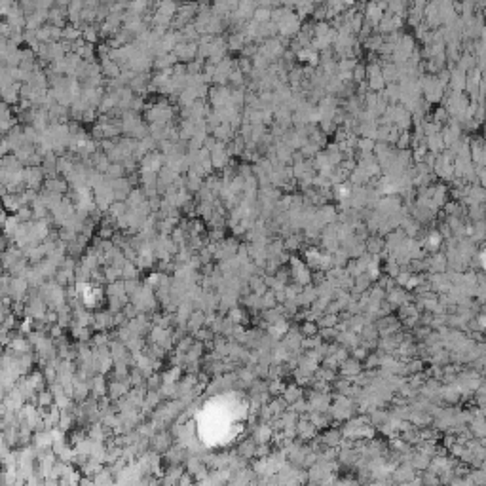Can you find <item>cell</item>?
I'll return each mask as SVG.
<instances>
[{"label":"cell","instance_id":"obj_29","mask_svg":"<svg viewBox=\"0 0 486 486\" xmlns=\"http://www.w3.org/2000/svg\"><path fill=\"white\" fill-rule=\"evenodd\" d=\"M112 336L109 334L107 331H97L93 336H91V340H89V344L93 346V348H97V346H105V344H111Z\"/></svg>","mask_w":486,"mask_h":486},{"label":"cell","instance_id":"obj_2","mask_svg":"<svg viewBox=\"0 0 486 486\" xmlns=\"http://www.w3.org/2000/svg\"><path fill=\"white\" fill-rule=\"evenodd\" d=\"M165 165V156L162 152H148L141 162H139V171H152V173H160V169Z\"/></svg>","mask_w":486,"mask_h":486},{"label":"cell","instance_id":"obj_18","mask_svg":"<svg viewBox=\"0 0 486 486\" xmlns=\"http://www.w3.org/2000/svg\"><path fill=\"white\" fill-rule=\"evenodd\" d=\"M205 311H201V309H194L192 311V315H190V319H188V332H194L201 329V327H205Z\"/></svg>","mask_w":486,"mask_h":486},{"label":"cell","instance_id":"obj_9","mask_svg":"<svg viewBox=\"0 0 486 486\" xmlns=\"http://www.w3.org/2000/svg\"><path fill=\"white\" fill-rule=\"evenodd\" d=\"M130 389H131V384L126 382V380H111V382H109V395H111L112 401L128 395Z\"/></svg>","mask_w":486,"mask_h":486},{"label":"cell","instance_id":"obj_48","mask_svg":"<svg viewBox=\"0 0 486 486\" xmlns=\"http://www.w3.org/2000/svg\"><path fill=\"white\" fill-rule=\"evenodd\" d=\"M367 363H365V369L367 371H371V369H376L378 365H380V354L378 355H367V359H365Z\"/></svg>","mask_w":486,"mask_h":486},{"label":"cell","instance_id":"obj_19","mask_svg":"<svg viewBox=\"0 0 486 486\" xmlns=\"http://www.w3.org/2000/svg\"><path fill=\"white\" fill-rule=\"evenodd\" d=\"M2 199H4V209L8 213H17L23 207L19 194H6V196H2Z\"/></svg>","mask_w":486,"mask_h":486},{"label":"cell","instance_id":"obj_1","mask_svg":"<svg viewBox=\"0 0 486 486\" xmlns=\"http://www.w3.org/2000/svg\"><path fill=\"white\" fill-rule=\"evenodd\" d=\"M302 29V21L298 17V14H294L292 10L289 12L287 16L277 23V32L283 36V38H294Z\"/></svg>","mask_w":486,"mask_h":486},{"label":"cell","instance_id":"obj_21","mask_svg":"<svg viewBox=\"0 0 486 486\" xmlns=\"http://www.w3.org/2000/svg\"><path fill=\"white\" fill-rule=\"evenodd\" d=\"M146 199H148V196H146V192H145L143 188H133L126 201H128L130 207H139V205H143Z\"/></svg>","mask_w":486,"mask_h":486},{"label":"cell","instance_id":"obj_5","mask_svg":"<svg viewBox=\"0 0 486 486\" xmlns=\"http://www.w3.org/2000/svg\"><path fill=\"white\" fill-rule=\"evenodd\" d=\"M401 27H403V17L397 16V14L386 12L384 17H382V21H380V25H378L376 29H378L380 32H384V34H391V32H395V31H401Z\"/></svg>","mask_w":486,"mask_h":486},{"label":"cell","instance_id":"obj_4","mask_svg":"<svg viewBox=\"0 0 486 486\" xmlns=\"http://www.w3.org/2000/svg\"><path fill=\"white\" fill-rule=\"evenodd\" d=\"M173 53L178 57V61L182 63H190L198 57V42H178L173 49Z\"/></svg>","mask_w":486,"mask_h":486},{"label":"cell","instance_id":"obj_28","mask_svg":"<svg viewBox=\"0 0 486 486\" xmlns=\"http://www.w3.org/2000/svg\"><path fill=\"white\" fill-rule=\"evenodd\" d=\"M300 397H302V388L298 384L289 386V388H285V391H283V399L287 401L289 405H292L294 401H298Z\"/></svg>","mask_w":486,"mask_h":486},{"label":"cell","instance_id":"obj_6","mask_svg":"<svg viewBox=\"0 0 486 486\" xmlns=\"http://www.w3.org/2000/svg\"><path fill=\"white\" fill-rule=\"evenodd\" d=\"M289 262H291V268H292L291 274H292L294 281L300 283V285H308L309 281H311V274H309L308 266H304V262H300L296 257L289 259Z\"/></svg>","mask_w":486,"mask_h":486},{"label":"cell","instance_id":"obj_13","mask_svg":"<svg viewBox=\"0 0 486 486\" xmlns=\"http://www.w3.org/2000/svg\"><path fill=\"white\" fill-rule=\"evenodd\" d=\"M253 439L257 441V444H262V442H270L272 441V435H274V427L270 425V421H262L260 425H257L253 429Z\"/></svg>","mask_w":486,"mask_h":486},{"label":"cell","instance_id":"obj_41","mask_svg":"<svg viewBox=\"0 0 486 486\" xmlns=\"http://www.w3.org/2000/svg\"><path fill=\"white\" fill-rule=\"evenodd\" d=\"M365 245H367V253H371V255H380V251L384 249L386 243L382 242V240H378V238H371Z\"/></svg>","mask_w":486,"mask_h":486},{"label":"cell","instance_id":"obj_34","mask_svg":"<svg viewBox=\"0 0 486 486\" xmlns=\"http://www.w3.org/2000/svg\"><path fill=\"white\" fill-rule=\"evenodd\" d=\"M374 146H376V141L374 139H371V137H361V139H357V148H359L361 152H374Z\"/></svg>","mask_w":486,"mask_h":486},{"label":"cell","instance_id":"obj_42","mask_svg":"<svg viewBox=\"0 0 486 486\" xmlns=\"http://www.w3.org/2000/svg\"><path fill=\"white\" fill-rule=\"evenodd\" d=\"M162 384H163V378H162V374H160L158 371L146 378V388H148V389H160Z\"/></svg>","mask_w":486,"mask_h":486},{"label":"cell","instance_id":"obj_47","mask_svg":"<svg viewBox=\"0 0 486 486\" xmlns=\"http://www.w3.org/2000/svg\"><path fill=\"white\" fill-rule=\"evenodd\" d=\"M224 240V228H213L209 232V242H222Z\"/></svg>","mask_w":486,"mask_h":486},{"label":"cell","instance_id":"obj_50","mask_svg":"<svg viewBox=\"0 0 486 486\" xmlns=\"http://www.w3.org/2000/svg\"><path fill=\"white\" fill-rule=\"evenodd\" d=\"M124 281H126V292H128L130 296H131L133 292H137V291H139V287H141L137 279H124Z\"/></svg>","mask_w":486,"mask_h":486},{"label":"cell","instance_id":"obj_40","mask_svg":"<svg viewBox=\"0 0 486 486\" xmlns=\"http://www.w3.org/2000/svg\"><path fill=\"white\" fill-rule=\"evenodd\" d=\"M450 82H452V86L456 88V91H462L465 86V82H467V78H465L464 74H462V70L458 68V70H454L452 72V78H450Z\"/></svg>","mask_w":486,"mask_h":486},{"label":"cell","instance_id":"obj_10","mask_svg":"<svg viewBox=\"0 0 486 486\" xmlns=\"http://www.w3.org/2000/svg\"><path fill=\"white\" fill-rule=\"evenodd\" d=\"M10 352L14 355H25V354H29V352H32V344H31V340L29 338H25V336H14V340L10 342Z\"/></svg>","mask_w":486,"mask_h":486},{"label":"cell","instance_id":"obj_8","mask_svg":"<svg viewBox=\"0 0 486 486\" xmlns=\"http://www.w3.org/2000/svg\"><path fill=\"white\" fill-rule=\"evenodd\" d=\"M48 17H49V10H34L32 14L27 16V31H36L40 29L44 23H48Z\"/></svg>","mask_w":486,"mask_h":486},{"label":"cell","instance_id":"obj_24","mask_svg":"<svg viewBox=\"0 0 486 486\" xmlns=\"http://www.w3.org/2000/svg\"><path fill=\"white\" fill-rule=\"evenodd\" d=\"M184 175H186V188L192 194H198L199 190L203 188V184H205V178L198 177V175H192V173H184Z\"/></svg>","mask_w":486,"mask_h":486},{"label":"cell","instance_id":"obj_39","mask_svg":"<svg viewBox=\"0 0 486 486\" xmlns=\"http://www.w3.org/2000/svg\"><path fill=\"white\" fill-rule=\"evenodd\" d=\"M51 29H53V25H42L40 29H36V38L40 40V42H51Z\"/></svg>","mask_w":486,"mask_h":486},{"label":"cell","instance_id":"obj_26","mask_svg":"<svg viewBox=\"0 0 486 486\" xmlns=\"http://www.w3.org/2000/svg\"><path fill=\"white\" fill-rule=\"evenodd\" d=\"M228 317L236 323V325H245V323H249V315H247V311L240 306H234V308L228 311Z\"/></svg>","mask_w":486,"mask_h":486},{"label":"cell","instance_id":"obj_52","mask_svg":"<svg viewBox=\"0 0 486 486\" xmlns=\"http://www.w3.org/2000/svg\"><path fill=\"white\" fill-rule=\"evenodd\" d=\"M201 2H211V0H201ZM213 2H215V0H213Z\"/></svg>","mask_w":486,"mask_h":486},{"label":"cell","instance_id":"obj_43","mask_svg":"<svg viewBox=\"0 0 486 486\" xmlns=\"http://www.w3.org/2000/svg\"><path fill=\"white\" fill-rule=\"evenodd\" d=\"M275 306H277V298H275V292H274L272 289H268V292H266L264 296H262V308L270 309V308H275Z\"/></svg>","mask_w":486,"mask_h":486},{"label":"cell","instance_id":"obj_44","mask_svg":"<svg viewBox=\"0 0 486 486\" xmlns=\"http://www.w3.org/2000/svg\"><path fill=\"white\" fill-rule=\"evenodd\" d=\"M395 145L399 146V150H408V148H410V133H408V130H406V131H401Z\"/></svg>","mask_w":486,"mask_h":486},{"label":"cell","instance_id":"obj_16","mask_svg":"<svg viewBox=\"0 0 486 486\" xmlns=\"http://www.w3.org/2000/svg\"><path fill=\"white\" fill-rule=\"evenodd\" d=\"M340 371H342V374L344 378H355L357 374H361V361L359 359H346L342 365H340Z\"/></svg>","mask_w":486,"mask_h":486},{"label":"cell","instance_id":"obj_31","mask_svg":"<svg viewBox=\"0 0 486 486\" xmlns=\"http://www.w3.org/2000/svg\"><path fill=\"white\" fill-rule=\"evenodd\" d=\"M253 19H255L257 23L272 21V8H268V6H259V8H257V12L253 14Z\"/></svg>","mask_w":486,"mask_h":486},{"label":"cell","instance_id":"obj_33","mask_svg":"<svg viewBox=\"0 0 486 486\" xmlns=\"http://www.w3.org/2000/svg\"><path fill=\"white\" fill-rule=\"evenodd\" d=\"M228 78H230V86H232V88H243V84H245V74L238 68V65H236V68L230 72Z\"/></svg>","mask_w":486,"mask_h":486},{"label":"cell","instance_id":"obj_27","mask_svg":"<svg viewBox=\"0 0 486 486\" xmlns=\"http://www.w3.org/2000/svg\"><path fill=\"white\" fill-rule=\"evenodd\" d=\"M342 439H344V433L338 431V429H331V431H327V433L321 437L323 444H327V446H338V444L342 442Z\"/></svg>","mask_w":486,"mask_h":486},{"label":"cell","instance_id":"obj_46","mask_svg":"<svg viewBox=\"0 0 486 486\" xmlns=\"http://www.w3.org/2000/svg\"><path fill=\"white\" fill-rule=\"evenodd\" d=\"M354 78H355V82H359V84L365 82V78H367V66L357 63V66L354 68Z\"/></svg>","mask_w":486,"mask_h":486},{"label":"cell","instance_id":"obj_30","mask_svg":"<svg viewBox=\"0 0 486 486\" xmlns=\"http://www.w3.org/2000/svg\"><path fill=\"white\" fill-rule=\"evenodd\" d=\"M139 266L135 264L133 260H128L124 268H122V279H137V275H139Z\"/></svg>","mask_w":486,"mask_h":486},{"label":"cell","instance_id":"obj_11","mask_svg":"<svg viewBox=\"0 0 486 486\" xmlns=\"http://www.w3.org/2000/svg\"><path fill=\"white\" fill-rule=\"evenodd\" d=\"M44 188L46 190H51V192H57V194H66L70 190V184L65 177H49L44 180Z\"/></svg>","mask_w":486,"mask_h":486},{"label":"cell","instance_id":"obj_7","mask_svg":"<svg viewBox=\"0 0 486 486\" xmlns=\"http://www.w3.org/2000/svg\"><path fill=\"white\" fill-rule=\"evenodd\" d=\"M89 386H91V395L95 399H101L103 395H109V382L105 380V374H95L88 378Z\"/></svg>","mask_w":486,"mask_h":486},{"label":"cell","instance_id":"obj_15","mask_svg":"<svg viewBox=\"0 0 486 486\" xmlns=\"http://www.w3.org/2000/svg\"><path fill=\"white\" fill-rule=\"evenodd\" d=\"M226 40H228V49L230 51H242L243 48H245V44L249 42V38L245 36L243 31H234Z\"/></svg>","mask_w":486,"mask_h":486},{"label":"cell","instance_id":"obj_49","mask_svg":"<svg viewBox=\"0 0 486 486\" xmlns=\"http://www.w3.org/2000/svg\"><path fill=\"white\" fill-rule=\"evenodd\" d=\"M268 456H270V446H268V442L257 444V452H255V458H268Z\"/></svg>","mask_w":486,"mask_h":486},{"label":"cell","instance_id":"obj_17","mask_svg":"<svg viewBox=\"0 0 486 486\" xmlns=\"http://www.w3.org/2000/svg\"><path fill=\"white\" fill-rule=\"evenodd\" d=\"M178 63V57L173 53V51H169V53H162V55H156L154 57V68L156 70H163V68H169V66L177 65Z\"/></svg>","mask_w":486,"mask_h":486},{"label":"cell","instance_id":"obj_32","mask_svg":"<svg viewBox=\"0 0 486 486\" xmlns=\"http://www.w3.org/2000/svg\"><path fill=\"white\" fill-rule=\"evenodd\" d=\"M74 53H78L84 61H95V48H93V44H88V42H84V44L80 46Z\"/></svg>","mask_w":486,"mask_h":486},{"label":"cell","instance_id":"obj_45","mask_svg":"<svg viewBox=\"0 0 486 486\" xmlns=\"http://www.w3.org/2000/svg\"><path fill=\"white\" fill-rule=\"evenodd\" d=\"M198 257H199V260H201V264H211V260H213V251L205 245L203 249H199Z\"/></svg>","mask_w":486,"mask_h":486},{"label":"cell","instance_id":"obj_20","mask_svg":"<svg viewBox=\"0 0 486 486\" xmlns=\"http://www.w3.org/2000/svg\"><path fill=\"white\" fill-rule=\"evenodd\" d=\"M82 38L88 42V44H97L99 38H101V32H99V27L93 23V25H84L82 29Z\"/></svg>","mask_w":486,"mask_h":486},{"label":"cell","instance_id":"obj_14","mask_svg":"<svg viewBox=\"0 0 486 486\" xmlns=\"http://www.w3.org/2000/svg\"><path fill=\"white\" fill-rule=\"evenodd\" d=\"M236 135H238V131H236L228 122H222L221 126L215 128V131H213V137H215L217 141H222V143H230Z\"/></svg>","mask_w":486,"mask_h":486},{"label":"cell","instance_id":"obj_36","mask_svg":"<svg viewBox=\"0 0 486 486\" xmlns=\"http://www.w3.org/2000/svg\"><path fill=\"white\" fill-rule=\"evenodd\" d=\"M192 336H194L196 340H199V342H207V340H215L217 334L213 332V329H209V327H201V329H198Z\"/></svg>","mask_w":486,"mask_h":486},{"label":"cell","instance_id":"obj_23","mask_svg":"<svg viewBox=\"0 0 486 486\" xmlns=\"http://www.w3.org/2000/svg\"><path fill=\"white\" fill-rule=\"evenodd\" d=\"M255 452H257V441L255 439H247L243 441L240 446H238V454L243 456V458H255Z\"/></svg>","mask_w":486,"mask_h":486},{"label":"cell","instance_id":"obj_35","mask_svg":"<svg viewBox=\"0 0 486 486\" xmlns=\"http://www.w3.org/2000/svg\"><path fill=\"white\" fill-rule=\"evenodd\" d=\"M107 177L114 180V178H120V177H126V169H124V165L122 163H116V162H112L111 167H109V171H107Z\"/></svg>","mask_w":486,"mask_h":486},{"label":"cell","instance_id":"obj_22","mask_svg":"<svg viewBox=\"0 0 486 486\" xmlns=\"http://www.w3.org/2000/svg\"><path fill=\"white\" fill-rule=\"evenodd\" d=\"M82 38V29L80 27H76V25H72V23H68L63 27V40L66 42H76V40H80Z\"/></svg>","mask_w":486,"mask_h":486},{"label":"cell","instance_id":"obj_12","mask_svg":"<svg viewBox=\"0 0 486 486\" xmlns=\"http://www.w3.org/2000/svg\"><path fill=\"white\" fill-rule=\"evenodd\" d=\"M68 21V10L66 8H61V6H53L49 10V17H48V23L49 25H55V27H65V23Z\"/></svg>","mask_w":486,"mask_h":486},{"label":"cell","instance_id":"obj_38","mask_svg":"<svg viewBox=\"0 0 486 486\" xmlns=\"http://www.w3.org/2000/svg\"><path fill=\"white\" fill-rule=\"evenodd\" d=\"M236 65H238V68L242 70L245 76H249V74L253 72V68H255V66H253V59L243 57V55L240 57V59H236Z\"/></svg>","mask_w":486,"mask_h":486},{"label":"cell","instance_id":"obj_51","mask_svg":"<svg viewBox=\"0 0 486 486\" xmlns=\"http://www.w3.org/2000/svg\"><path fill=\"white\" fill-rule=\"evenodd\" d=\"M317 2H325V0H313V4H317Z\"/></svg>","mask_w":486,"mask_h":486},{"label":"cell","instance_id":"obj_25","mask_svg":"<svg viewBox=\"0 0 486 486\" xmlns=\"http://www.w3.org/2000/svg\"><path fill=\"white\" fill-rule=\"evenodd\" d=\"M130 211V205H128V201H120V199H116L114 203L111 205V209L107 211L111 217H114V219H120V217H124L126 213Z\"/></svg>","mask_w":486,"mask_h":486},{"label":"cell","instance_id":"obj_3","mask_svg":"<svg viewBox=\"0 0 486 486\" xmlns=\"http://www.w3.org/2000/svg\"><path fill=\"white\" fill-rule=\"evenodd\" d=\"M173 439H175V435L171 431L160 429V431H156L154 435L150 437V448L156 450V452H160V454H163L173 444Z\"/></svg>","mask_w":486,"mask_h":486},{"label":"cell","instance_id":"obj_37","mask_svg":"<svg viewBox=\"0 0 486 486\" xmlns=\"http://www.w3.org/2000/svg\"><path fill=\"white\" fill-rule=\"evenodd\" d=\"M196 342V338L194 336H184L182 340H178L177 346H175V352L177 354H186L190 348H192V344Z\"/></svg>","mask_w":486,"mask_h":486}]
</instances>
